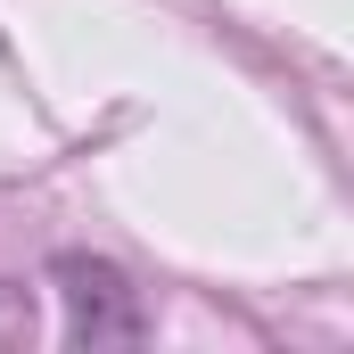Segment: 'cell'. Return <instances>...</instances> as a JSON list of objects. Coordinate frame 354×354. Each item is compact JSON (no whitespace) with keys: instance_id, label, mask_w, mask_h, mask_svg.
Instances as JSON below:
<instances>
[{"instance_id":"6da1fadb","label":"cell","mask_w":354,"mask_h":354,"mask_svg":"<svg viewBox=\"0 0 354 354\" xmlns=\"http://www.w3.org/2000/svg\"><path fill=\"white\" fill-rule=\"evenodd\" d=\"M66 305H75V338H132L140 330V313H132V297H124V280L99 264H66Z\"/></svg>"}]
</instances>
